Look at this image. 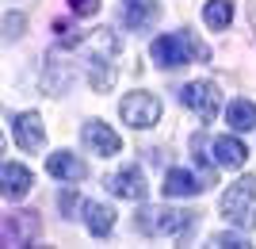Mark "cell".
Segmentation results:
<instances>
[{"label":"cell","instance_id":"1","mask_svg":"<svg viewBox=\"0 0 256 249\" xmlns=\"http://www.w3.org/2000/svg\"><path fill=\"white\" fill-rule=\"evenodd\" d=\"M222 218L237 230L256 226V176H241L222 195Z\"/></svg>","mask_w":256,"mask_h":249},{"label":"cell","instance_id":"2","mask_svg":"<svg viewBox=\"0 0 256 249\" xmlns=\"http://www.w3.org/2000/svg\"><path fill=\"white\" fill-rule=\"evenodd\" d=\"M153 62L164 65V69H172V65H184V62H192V58H199L203 62L206 50L199 43H195L188 31H168V35H160V39H153Z\"/></svg>","mask_w":256,"mask_h":249},{"label":"cell","instance_id":"3","mask_svg":"<svg viewBox=\"0 0 256 249\" xmlns=\"http://www.w3.org/2000/svg\"><path fill=\"white\" fill-rule=\"evenodd\" d=\"M192 226H195V211H172V207H146V211H138L142 234H172V238H184Z\"/></svg>","mask_w":256,"mask_h":249},{"label":"cell","instance_id":"4","mask_svg":"<svg viewBox=\"0 0 256 249\" xmlns=\"http://www.w3.org/2000/svg\"><path fill=\"white\" fill-rule=\"evenodd\" d=\"M118 115H122L126 127L146 130V127H153V123L160 119V100L153 96V92H126L122 104H118Z\"/></svg>","mask_w":256,"mask_h":249},{"label":"cell","instance_id":"5","mask_svg":"<svg viewBox=\"0 0 256 249\" xmlns=\"http://www.w3.org/2000/svg\"><path fill=\"white\" fill-rule=\"evenodd\" d=\"M180 104L192 108L199 119H214L218 108H222V92H218L214 81H192V85L180 88Z\"/></svg>","mask_w":256,"mask_h":249},{"label":"cell","instance_id":"6","mask_svg":"<svg viewBox=\"0 0 256 249\" xmlns=\"http://www.w3.org/2000/svg\"><path fill=\"white\" fill-rule=\"evenodd\" d=\"M34 238H38L34 211H12L0 218V245H31Z\"/></svg>","mask_w":256,"mask_h":249},{"label":"cell","instance_id":"7","mask_svg":"<svg viewBox=\"0 0 256 249\" xmlns=\"http://www.w3.org/2000/svg\"><path fill=\"white\" fill-rule=\"evenodd\" d=\"M31 188H34V173L27 169V165H20V161H4L0 165V195L4 199H23V195H31Z\"/></svg>","mask_w":256,"mask_h":249},{"label":"cell","instance_id":"8","mask_svg":"<svg viewBox=\"0 0 256 249\" xmlns=\"http://www.w3.org/2000/svg\"><path fill=\"white\" fill-rule=\"evenodd\" d=\"M80 138H84V146L92 153H100V157H115V153L122 150V138L100 119H88L84 127H80Z\"/></svg>","mask_w":256,"mask_h":249},{"label":"cell","instance_id":"9","mask_svg":"<svg viewBox=\"0 0 256 249\" xmlns=\"http://www.w3.org/2000/svg\"><path fill=\"white\" fill-rule=\"evenodd\" d=\"M46 173L58 176L62 184H76V180H84V176H88V165L80 161L76 153L58 150V153H50V157H46Z\"/></svg>","mask_w":256,"mask_h":249},{"label":"cell","instance_id":"10","mask_svg":"<svg viewBox=\"0 0 256 249\" xmlns=\"http://www.w3.org/2000/svg\"><path fill=\"white\" fill-rule=\"evenodd\" d=\"M107 188H111L118 199H146V192H150V184H146V176H142L138 165H126V169H118V173L107 180Z\"/></svg>","mask_w":256,"mask_h":249},{"label":"cell","instance_id":"11","mask_svg":"<svg viewBox=\"0 0 256 249\" xmlns=\"http://www.w3.org/2000/svg\"><path fill=\"white\" fill-rule=\"evenodd\" d=\"M203 188H206V184H203L195 173H188V169H180V165H176V169H168V173H164L160 192L168 195V199H184V195H199Z\"/></svg>","mask_w":256,"mask_h":249},{"label":"cell","instance_id":"12","mask_svg":"<svg viewBox=\"0 0 256 249\" xmlns=\"http://www.w3.org/2000/svg\"><path fill=\"white\" fill-rule=\"evenodd\" d=\"M12 127H16V142H20V150H42L46 130H42V119H38L34 111H20Z\"/></svg>","mask_w":256,"mask_h":249},{"label":"cell","instance_id":"13","mask_svg":"<svg viewBox=\"0 0 256 249\" xmlns=\"http://www.w3.org/2000/svg\"><path fill=\"white\" fill-rule=\"evenodd\" d=\"M157 16H160L157 0H126V4H122V23H126L130 31H146Z\"/></svg>","mask_w":256,"mask_h":249},{"label":"cell","instance_id":"14","mask_svg":"<svg viewBox=\"0 0 256 249\" xmlns=\"http://www.w3.org/2000/svg\"><path fill=\"white\" fill-rule=\"evenodd\" d=\"M248 157L245 142L234 138V134H222V138H214V165H226V169H241Z\"/></svg>","mask_w":256,"mask_h":249},{"label":"cell","instance_id":"15","mask_svg":"<svg viewBox=\"0 0 256 249\" xmlns=\"http://www.w3.org/2000/svg\"><path fill=\"white\" fill-rule=\"evenodd\" d=\"M111 54H115V50H107V54H96V50H92V58H88V81H92V88H100V92H107V88L115 85V62H111Z\"/></svg>","mask_w":256,"mask_h":249},{"label":"cell","instance_id":"16","mask_svg":"<svg viewBox=\"0 0 256 249\" xmlns=\"http://www.w3.org/2000/svg\"><path fill=\"white\" fill-rule=\"evenodd\" d=\"M84 226H88V234L107 238V234L115 230V211H111L107 203H92V199H88L84 203Z\"/></svg>","mask_w":256,"mask_h":249},{"label":"cell","instance_id":"17","mask_svg":"<svg viewBox=\"0 0 256 249\" xmlns=\"http://www.w3.org/2000/svg\"><path fill=\"white\" fill-rule=\"evenodd\" d=\"M226 119H230V127H234V130H256V104H252V100H245V96L230 100Z\"/></svg>","mask_w":256,"mask_h":249},{"label":"cell","instance_id":"18","mask_svg":"<svg viewBox=\"0 0 256 249\" xmlns=\"http://www.w3.org/2000/svg\"><path fill=\"white\" fill-rule=\"evenodd\" d=\"M203 23L210 27V31H226V27L234 23V0H206Z\"/></svg>","mask_w":256,"mask_h":249},{"label":"cell","instance_id":"19","mask_svg":"<svg viewBox=\"0 0 256 249\" xmlns=\"http://www.w3.org/2000/svg\"><path fill=\"white\" fill-rule=\"evenodd\" d=\"M23 27H27V16H23V12L4 16V20H0V35H4V43H16V39L23 35Z\"/></svg>","mask_w":256,"mask_h":249},{"label":"cell","instance_id":"20","mask_svg":"<svg viewBox=\"0 0 256 249\" xmlns=\"http://www.w3.org/2000/svg\"><path fill=\"white\" fill-rule=\"evenodd\" d=\"M54 31H58V39H62V46H80V43H84V35L76 31L73 23H62V20H58V23H54Z\"/></svg>","mask_w":256,"mask_h":249},{"label":"cell","instance_id":"21","mask_svg":"<svg viewBox=\"0 0 256 249\" xmlns=\"http://www.w3.org/2000/svg\"><path fill=\"white\" fill-rule=\"evenodd\" d=\"M214 245H222V249H241V245H248V238H245V234H214Z\"/></svg>","mask_w":256,"mask_h":249},{"label":"cell","instance_id":"22","mask_svg":"<svg viewBox=\"0 0 256 249\" xmlns=\"http://www.w3.org/2000/svg\"><path fill=\"white\" fill-rule=\"evenodd\" d=\"M69 8H73L76 16H96V12H100V0H69Z\"/></svg>","mask_w":256,"mask_h":249},{"label":"cell","instance_id":"23","mask_svg":"<svg viewBox=\"0 0 256 249\" xmlns=\"http://www.w3.org/2000/svg\"><path fill=\"white\" fill-rule=\"evenodd\" d=\"M58 207H62V215H69V211L76 207V192H73V188H65V192L58 195Z\"/></svg>","mask_w":256,"mask_h":249},{"label":"cell","instance_id":"24","mask_svg":"<svg viewBox=\"0 0 256 249\" xmlns=\"http://www.w3.org/2000/svg\"><path fill=\"white\" fill-rule=\"evenodd\" d=\"M248 16H252V27H256V0L248 4Z\"/></svg>","mask_w":256,"mask_h":249},{"label":"cell","instance_id":"25","mask_svg":"<svg viewBox=\"0 0 256 249\" xmlns=\"http://www.w3.org/2000/svg\"><path fill=\"white\" fill-rule=\"evenodd\" d=\"M0 153H4V134H0Z\"/></svg>","mask_w":256,"mask_h":249}]
</instances>
